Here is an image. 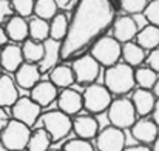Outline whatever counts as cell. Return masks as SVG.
Returning <instances> with one entry per match:
<instances>
[{
  "label": "cell",
  "mask_w": 159,
  "mask_h": 151,
  "mask_svg": "<svg viewBox=\"0 0 159 151\" xmlns=\"http://www.w3.org/2000/svg\"><path fill=\"white\" fill-rule=\"evenodd\" d=\"M25 62L23 59V54H22V48L19 45H5L2 47L0 51V65H2V69L3 71H8V73H14L22 63Z\"/></svg>",
  "instance_id": "cell-17"
},
{
  "label": "cell",
  "mask_w": 159,
  "mask_h": 151,
  "mask_svg": "<svg viewBox=\"0 0 159 151\" xmlns=\"http://www.w3.org/2000/svg\"><path fill=\"white\" fill-rule=\"evenodd\" d=\"M2 71H3V69H2V65H0V76H2Z\"/></svg>",
  "instance_id": "cell-45"
},
{
  "label": "cell",
  "mask_w": 159,
  "mask_h": 151,
  "mask_svg": "<svg viewBox=\"0 0 159 151\" xmlns=\"http://www.w3.org/2000/svg\"><path fill=\"white\" fill-rule=\"evenodd\" d=\"M5 31H6L8 39L16 42V43H22L23 40H26L30 37V34H28V22L25 20V17H20L17 14L11 16L5 22Z\"/></svg>",
  "instance_id": "cell-18"
},
{
  "label": "cell",
  "mask_w": 159,
  "mask_h": 151,
  "mask_svg": "<svg viewBox=\"0 0 159 151\" xmlns=\"http://www.w3.org/2000/svg\"><path fill=\"white\" fill-rule=\"evenodd\" d=\"M150 0H119V5L122 8V11H125L130 16H136L144 12L147 3Z\"/></svg>",
  "instance_id": "cell-31"
},
{
  "label": "cell",
  "mask_w": 159,
  "mask_h": 151,
  "mask_svg": "<svg viewBox=\"0 0 159 151\" xmlns=\"http://www.w3.org/2000/svg\"><path fill=\"white\" fill-rule=\"evenodd\" d=\"M156 80H158V73L153 71L150 66H139L134 71V82L141 88L152 90V87L155 85Z\"/></svg>",
  "instance_id": "cell-29"
},
{
  "label": "cell",
  "mask_w": 159,
  "mask_h": 151,
  "mask_svg": "<svg viewBox=\"0 0 159 151\" xmlns=\"http://www.w3.org/2000/svg\"><path fill=\"white\" fill-rule=\"evenodd\" d=\"M82 100H84V108L91 113V114H101L107 111V108L111 103V93L108 91L105 85H99V83H90L87 85L84 94H82Z\"/></svg>",
  "instance_id": "cell-8"
},
{
  "label": "cell",
  "mask_w": 159,
  "mask_h": 151,
  "mask_svg": "<svg viewBox=\"0 0 159 151\" xmlns=\"http://www.w3.org/2000/svg\"><path fill=\"white\" fill-rule=\"evenodd\" d=\"M120 51H122V43L117 42L113 36H105V34L90 47V54L96 59V62L101 66L105 68L119 62Z\"/></svg>",
  "instance_id": "cell-3"
},
{
  "label": "cell",
  "mask_w": 159,
  "mask_h": 151,
  "mask_svg": "<svg viewBox=\"0 0 159 151\" xmlns=\"http://www.w3.org/2000/svg\"><path fill=\"white\" fill-rule=\"evenodd\" d=\"M54 2L57 3L59 8H66V6L71 3V0H54Z\"/></svg>",
  "instance_id": "cell-42"
},
{
  "label": "cell",
  "mask_w": 159,
  "mask_h": 151,
  "mask_svg": "<svg viewBox=\"0 0 159 151\" xmlns=\"http://www.w3.org/2000/svg\"><path fill=\"white\" fill-rule=\"evenodd\" d=\"M152 117H153V122L159 127V99H156L155 102V106L152 109Z\"/></svg>",
  "instance_id": "cell-38"
},
{
  "label": "cell",
  "mask_w": 159,
  "mask_h": 151,
  "mask_svg": "<svg viewBox=\"0 0 159 151\" xmlns=\"http://www.w3.org/2000/svg\"><path fill=\"white\" fill-rule=\"evenodd\" d=\"M59 12V6L54 0H34V14L36 17L50 20Z\"/></svg>",
  "instance_id": "cell-30"
},
{
  "label": "cell",
  "mask_w": 159,
  "mask_h": 151,
  "mask_svg": "<svg viewBox=\"0 0 159 151\" xmlns=\"http://www.w3.org/2000/svg\"><path fill=\"white\" fill-rule=\"evenodd\" d=\"M158 125L153 122V119H141L136 120L130 130H131V136L142 145H148L153 144L155 139L158 137Z\"/></svg>",
  "instance_id": "cell-15"
},
{
  "label": "cell",
  "mask_w": 159,
  "mask_h": 151,
  "mask_svg": "<svg viewBox=\"0 0 159 151\" xmlns=\"http://www.w3.org/2000/svg\"><path fill=\"white\" fill-rule=\"evenodd\" d=\"M48 22H50V37L62 42L68 33V23H70V19L66 17V14L57 12Z\"/></svg>",
  "instance_id": "cell-27"
},
{
  "label": "cell",
  "mask_w": 159,
  "mask_h": 151,
  "mask_svg": "<svg viewBox=\"0 0 159 151\" xmlns=\"http://www.w3.org/2000/svg\"><path fill=\"white\" fill-rule=\"evenodd\" d=\"M31 130L20 120H8L5 128L0 131V140L9 151H23L28 145Z\"/></svg>",
  "instance_id": "cell-4"
},
{
  "label": "cell",
  "mask_w": 159,
  "mask_h": 151,
  "mask_svg": "<svg viewBox=\"0 0 159 151\" xmlns=\"http://www.w3.org/2000/svg\"><path fill=\"white\" fill-rule=\"evenodd\" d=\"M28 34L30 39L43 42L50 37V22L40 17H33L28 22Z\"/></svg>",
  "instance_id": "cell-25"
},
{
  "label": "cell",
  "mask_w": 159,
  "mask_h": 151,
  "mask_svg": "<svg viewBox=\"0 0 159 151\" xmlns=\"http://www.w3.org/2000/svg\"><path fill=\"white\" fill-rule=\"evenodd\" d=\"M142 14L148 23L159 26V0H150Z\"/></svg>",
  "instance_id": "cell-34"
},
{
  "label": "cell",
  "mask_w": 159,
  "mask_h": 151,
  "mask_svg": "<svg viewBox=\"0 0 159 151\" xmlns=\"http://www.w3.org/2000/svg\"><path fill=\"white\" fill-rule=\"evenodd\" d=\"M122 151H152L147 145H133V147H125Z\"/></svg>",
  "instance_id": "cell-39"
},
{
  "label": "cell",
  "mask_w": 159,
  "mask_h": 151,
  "mask_svg": "<svg viewBox=\"0 0 159 151\" xmlns=\"http://www.w3.org/2000/svg\"><path fill=\"white\" fill-rule=\"evenodd\" d=\"M51 137L45 128H39L31 133L26 150L28 151H48L51 147Z\"/></svg>",
  "instance_id": "cell-26"
},
{
  "label": "cell",
  "mask_w": 159,
  "mask_h": 151,
  "mask_svg": "<svg viewBox=\"0 0 159 151\" xmlns=\"http://www.w3.org/2000/svg\"><path fill=\"white\" fill-rule=\"evenodd\" d=\"M42 125L48 131L51 142H59L65 139L73 130L71 116L65 114L60 109H53V111L45 113L42 116Z\"/></svg>",
  "instance_id": "cell-5"
},
{
  "label": "cell",
  "mask_w": 159,
  "mask_h": 151,
  "mask_svg": "<svg viewBox=\"0 0 159 151\" xmlns=\"http://www.w3.org/2000/svg\"><path fill=\"white\" fill-rule=\"evenodd\" d=\"M152 151H159V137H156V139H155L153 147H152Z\"/></svg>",
  "instance_id": "cell-43"
},
{
  "label": "cell",
  "mask_w": 159,
  "mask_h": 151,
  "mask_svg": "<svg viewBox=\"0 0 159 151\" xmlns=\"http://www.w3.org/2000/svg\"><path fill=\"white\" fill-rule=\"evenodd\" d=\"M59 88L54 85L51 80H39L33 88H31V94L30 97L36 102L37 105H40L42 108L50 106L56 99H57V91Z\"/></svg>",
  "instance_id": "cell-14"
},
{
  "label": "cell",
  "mask_w": 159,
  "mask_h": 151,
  "mask_svg": "<svg viewBox=\"0 0 159 151\" xmlns=\"http://www.w3.org/2000/svg\"><path fill=\"white\" fill-rule=\"evenodd\" d=\"M111 31H113V37L117 42L125 43V42H131L136 37L139 26H138V22L134 20V17L127 14L122 17H116V20L111 26Z\"/></svg>",
  "instance_id": "cell-11"
},
{
  "label": "cell",
  "mask_w": 159,
  "mask_h": 151,
  "mask_svg": "<svg viewBox=\"0 0 159 151\" xmlns=\"http://www.w3.org/2000/svg\"><path fill=\"white\" fill-rule=\"evenodd\" d=\"M107 114L110 123L120 130L130 128L136 122V116H138L131 100L127 97H119L116 100H111L110 106L107 108Z\"/></svg>",
  "instance_id": "cell-6"
},
{
  "label": "cell",
  "mask_w": 159,
  "mask_h": 151,
  "mask_svg": "<svg viewBox=\"0 0 159 151\" xmlns=\"http://www.w3.org/2000/svg\"><path fill=\"white\" fill-rule=\"evenodd\" d=\"M62 151H94V147L90 144V140L76 137V139L68 140L63 145V150Z\"/></svg>",
  "instance_id": "cell-33"
},
{
  "label": "cell",
  "mask_w": 159,
  "mask_h": 151,
  "mask_svg": "<svg viewBox=\"0 0 159 151\" xmlns=\"http://www.w3.org/2000/svg\"><path fill=\"white\" fill-rule=\"evenodd\" d=\"M48 151H59V150H48Z\"/></svg>",
  "instance_id": "cell-46"
},
{
  "label": "cell",
  "mask_w": 159,
  "mask_h": 151,
  "mask_svg": "<svg viewBox=\"0 0 159 151\" xmlns=\"http://www.w3.org/2000/svg\"><path fill=\"white\" fill-rule=\"evenodd\" d=\"M57 108L60 111H63L68 116H76L80 113V109L84 108V100H82V94L71 90L70 88H63L59 94H57Z\"/></svg>",
  "instance_id": "cell-12"
},
{
  "label": "cell",
  "mask_w": 159,
  "mask_h": 151,
  "mask_svg": "<svg viewBox=\"0 0 159 151\" xmlns=\"http://www.w3.org/2000/svg\"><path fill=\"white\" fill-rule=\"evenodd\" d=\"M11 16H14L11 0H0V25L5 23Z\"/></svg>",
  "instance_id": "cell-35"
},
{
  "label": "cell",
  "mask_w": 159,
  "mask_h": 151,
  "mask_svg": "<svg viewBox=\"0 0 159 151\" xmlns=\"http://www.w3.org/2000/svg\"><path fill=\"white\" fill-rule=\"evenodd\" d=\"M73 131L77 137L91 140L99 133V122L93 116H77L73 119Z\"/></svg>",
  "instance_id": "cell-19"
},
{
  "label": "cell",
  "mask_w": 159,
  "mask_h": 151,
  "mask_svg": "<svg viewBox=\"0 0 159 151\" xmlns=\"http://www.w3.org/2000/svg\"><path fill=\"white\" fill-rule=\"evenodd\" d=\"M14 14L20 16V17H30L31 14H34V0H11Z\"/></svg>",
  "instance_id": "cell-32"
},
{
  "label": "cell",
  "mask_w": 159,
  "mask_h": 151,
  "mask_svg": "<svg viewBox=\"0 0 159 151\" xmlns=\"http://www.w3.org/2000/svg\"><path fill=\"white\" fill-rule=\"evenodd\" d=\"M114 0H79L60 42V60L70 62L102 37L116 20Z\"/></svg>",
  "instance_id": "cell-1"
},
{
  "label": "cell",
  "mask_w": 159,
  "mask_h": 151,
  "mask_svg": "<svg viewBox=\"0 0 159 151\" xmlns=\"http://www.w3.org/2000/svg\"><path fill=\"white\" fill-rule=\"evenodd\" d=\"M42 106L37 105L31 97H19L11 106V114L16 120L28 125L30 128L39 120Z\"/></svg>",
  "instance_id": "cell-9"
},
{
  "label": "cell",
  "mask_w": 159,
  "mask_h": 151,
  "mask_svg": "<svg viewBox=\"0 0 159 151\" xmlns=\"http://www.w3.org/2000/svg\"><path fill=\"white\" fill-rule=\"evenodd\" d=\"M22 54L25 62H31V63H39L42 56H43V42H37L33 39H26L22 42Z\"/></svg>",
  "instance_id": "cell-28"
},
{
  "label": "cell",
  "mask_w": 159,
  "mask_h": 151,
  "mask_svg": "<svg viewBox=\"0 0 159 151\" xmlns=\"http://www.w3.org/2000/svg\"><path fill=\"white\" fill-rule=\"evenodd\" d=\"M50 80L53 82L54 85L60 90L63 88H70L74 82V73L71 69V66L68 65H56L53 69L50 71Z\"/></svg>",
  "instance_id": "cell-24"
},
{
  "label": "cell",
  "mask_w": 159,
  "mask_h": 151,
  "mask_svg": "<svg viewBox=\"0 0 159 151\" xmlns=\"http://www.w3.org/2000/svg\"><path fill=\"white\" fill-rule=\"evenodd\" d=\"M8 120H9L8 113L5 111V108H3V106H0V131L5 128V125L8 123Z\"/></svg>",
  "instance_id": "cell-37"
},
{
  "label": "cell",
  "mask_w": 159,
  "mask_h": 151,
  "mask_svg": "<svg viewBox=\"0 0 159 151\" xmlns=\"http://www.w3.org/2000/svg\"><path fill=\"white\" fill-rule=\"evenodd\" d=\"M96 147L99 151H122L125 148L124 130L114 125L105 127L96 136Z\"/></svg>",
  "instance_id": "cell-10"
},
{
  "label": "cell",
  "mask_w": 159,
  "mask_h": 151,
  "mask_svg": "<svg viewBox=\"0 0 159 151\" xmlns=\"http://www.w3.org/2000/svg\"><path fill=\"white\" fill-rule=\"evenodd\" d=\"M104 80H105V87L108 88V91L116 96H124L133 91V87L136 85L133 66L127 65L125 62L124 63L117 62L108 66Z\"/></svg>",
  "instance_id": "cell-2"
},
{
  "label": "cell",
  "mask_w": 159,
  "mask_h": 151,
  "mask_svg": "<svg viewBox=\"0 0 159 151\" xmlns=\"http://www.w3.org/2000/svg\"><path fill=\"white\" fill-rule=\"evenodd\" d=\"M71 69L74 73V82L79 85L94 83L101 73V65L91 54H80L71 62Z\"/></svg>",
  "instance_id": "cell-7"
},
{
  "label": "cell",
  "mask_w": 159,
  "mask_h": 151,
  "mask_svg": "<svg viewBox=\"0 0 159 151\" xmlns=\"http://www.w3.org/2000/svg\"><path fill=\"white\" fill-rule=\"evenodd\" d=\"M17 99H19V91L16 82L9 76L2 74L0 76V106L3 108L12 106V103Z\"/></svg>",
  "instance_id": "cell-23"
},
{
  "label": "cell",
  "mask_w": 159,
  "mask_h": 151,
  "mask_svg": "<svg viewBox=\"0 0 159 151\" xmlns=\"http://www.w3.org/2000/svg\"><path fill=\"white\" fill-rule=\"evenodd\" d=\"M147 63L153 71H156L159 74V47L150 51V54L147 56Z\"/></svg>",
  "instance_id": "cell-36"
},
{
  "label": "cell",
  "mask_w": 159,
  "mask_h": 151,
  "mask_svg": "<svg viewBox=\"0 0 159 151\" xmlns=\"http://www.w3.org/2000/svg\"><path fill=\"white\" fill-rule=\"evenodd\" d=\"M8 40H9V39H8V36H6V31H5V28L0 25V48L5 47V45L8 43Z\"/></svg>",
  "instance_id": "cell-40"
},
{
  "label": "cell",
  "mask_w": 159,
  "mask_h": 151,
  "mask_svg": "<svg viewBox=\"0 0 159 151\" xmlns=\"http://www.w3.org/2000/svg\"><path fill=\"white\" fill-rule=\"evenodd\" d=\"M131 103L136 109V114L138 116H148L152 114V109L155 106V102H156V97L153 96L152 90H145V88H139L133 93L131 96Z\"/></svg>",
  "instance_id": "cell-20"
},
{
  "label": "cell",
  "mask_w": 159,
  "mask_h": 151,
  "mask_svg": "<svg viewBox=\"0 0 159 151\" xmlns=\"http://www.w3.org/2000/svg\"><path fill=\"white\" fill-rule=\"evenodd\" d=\"M120 57L124 59V62L130 66H141L147 56H145V50L142 47H139L138 43L133 42H125L122 43V51H120Z\"/></svg>",
  "instance_id": "cell-22"
},
{
  "label": "cell",
  "mask_w": 159,
  "mask_h": 151,
  "mask_svg": "<svg viewBox=\"0 0 159 151\" xmlns=\"http://www.w3.org/2000/svg\"><path fill=\"white\" fill-rule=\"evenodd\" d=\"M152 93H153V96H155L156 99H159V79L155 82V85L152 87Z\"/></svg>",
  "instance_id": "cell-41"
},
{
  "label": "cell",
  "mask_w": 159,
  "mask_h": 151,
  "mask_svg": "<svg viewBox=\"0 0 159 151\" xmlns=\"http://www.w3.org/2000/svg\"><path fill=\"white\" fill-rule=\"evenodd\" d=\"M14 82L17 87H20L22 90H31L39 80H40V69L37 66V63H31V62H23L16 71H14Z\"/></svg>",
  "instance_id": "cell-13"
},
{
  "label": "cell",
  "mask_w": 159,
  "mask_h": 151,
  "mask_svg": "<svg viewBox=\"0 0 159 151\" xmlns=\"http://www.w3.org/2000/svg\"><path fill=\"white\" fill-rule=\"evenodd\" d=\"M59 60H60V42L48 37L47 40H43V56L37 63L40 73L43 74L47 71H51L59 63Z\"/></svg>",
  "instance_id": "cell-16"
},
{
  "label": "cell",
  "mask_w": 159,
  "mask_h": 151,
  "mask_svg": "<svg viewBox=\"0 0 159 151\" xmlns=\"http://www.w3.org/2000/svg\"><path fill=\"white\" fill-rule=\"evenodd\" d=\"M136 43L139 47H142L144 50H155L159 47V26L156 25H145L144 28H141L136 34Z\"/></svg>",
  "instance_id": "cell-21"
},
{
  "label": "cell",
  "mask_w": 159,
  "mask_h": 151,
  "mask_svg": "<svg viewBox=\"0 0 159 151\" xmlns=\"http://www.w3.org/2000/svg\"><path fill=\"white\" fill-rule=\"evenodd\" d=\"M0 151H9L6 147H5V145H3V144H2V140H0Z\"/></svg>",
  "instance_id": "cell-44"
}]
</instances>
